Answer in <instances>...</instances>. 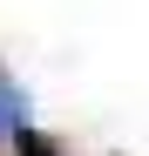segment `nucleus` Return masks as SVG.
Here are the masks:
<instances>
[{
    "instance_id": "obj_1",
    "label": "nucleus",
    "mask_w": 149,
    "mask_h": 156,
    "mask_svg": "<svg viewBox=\"0 0 149 156\" xmlns=\"http://www.w3.org/2000/svg\"><path fill=\"white\" fill-rule=\"evenodd\" d=\"M0 129H7V136L27 129V95H20L14 82H0Z\"/></svg>"
},
{
    "instance_id": "obj_2",
    "label": "nucleus",
    "mask_w": 149,
    "mask_h": 156,
    "mask_svg": "<svg viewBox=\"0 0 149 156\" xmlns=\"http://www.w3.org/2000/svg\"><path fill=\"white\" fill-rule=\"evenodd\" d=\"M14 156H61V143H54V136H41V129L27 122V129L14 136Z\"/></svg>"
}]
</instances>
